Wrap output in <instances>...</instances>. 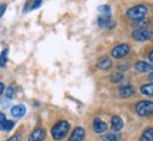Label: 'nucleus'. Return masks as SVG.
<instances>
[{
  "label": "nucleus",
  "instance_id": "nucleus-1",
  "mask_svg": "<svg viewBox=\"0 0 153 141\" xmlns=\"http://www.w3.org/2000/svg\"><path fill=\"white\" fill-rule=\"evenodd\" d=\"M70 131V123L68 121H58L57 124L51 129V134L54 137V140H62L67 136V133Z\"/></svg>",
  "mask_w": 153,
  "mask_h": 141
},
{
  "label": "nucleus",
  "instance_id": "nucleus-2",
  "mask_svg": "<svg viewBox=\"0 0 153 141\" xmlns=\"http://www.w3.org/2000/svg\"><path fill=\"white\" fill-rule=\"evenodd\" d=\"M148 14V7L146 6H135V7H132V9H129L128 10V13H126V16L129 17L131 20H140V18H145V16Z\"/></svg>",
  "mask_w": 153,
  "mask_h": 141
},
{
  "label": "nucleus",
  "instance_id": "nucleus-3",
  "mask_svg": "<svg viewBox=\"0 0 153 141\" xmlns=\"http://www.w3.org/2000/svg\"><path fill=\"white\" fill-rule=\"evenodd\" d=\"M99 11H101V14H99V18H98V24L101 27H109V24H112V16H111L109 6H102L99 9Z\"/></svg>",
  "mask_w": 153,
  "mask_h": 141
},
{
  "label": "nucleus",
  "instance_id": "nucleus-4",
  "mask_svg": "<svg viewBox=\"0 0 153 141\" xmlns=\"http://www.w3.org/2000/svg\"><path fill=\"white\" fill-rule=\"evenodd\" d=\"M136 112L139 116H150L153 112V103L150 100H142L136 104Z\"/></svg>",
  "mask_w": 153,
  "mask_h": 141
},
{
  "label": "nucleus",
  "instance_id": "nucleus-5",
  "mask_svg": "<svg viewBox=\"0 0 153 141\" xmlns=\"http://www.w3.org/2000/svg\"><path fill=\"white\" fill-rule=\"evenodd\" d=\"M129 45H126V44H120V45H116L114 49H112V57L114 58H123L126 55L129 54Z\"/></svg>",
  "mask_w": 153,
  "mask_h": 141
},
{
  "label": "nucleus",
  "instance_id": "nucleus-6",
  "mask_svg": "<svg viewBox=\"0 0 153 141\" xmlns=\"http://www.w3.org/2000/svg\"><path fill=\"white\" fill-rule=\"evenodd\" d=\"M132 37L135 38L136 41H148V40H150V37H152V33H150L149 30H146V28H139V30H135V31H133Z\"/></svg>",
  "mask_w": 153,
  "mask_h": 141
},
{
  "label": "nucleus",
  "instance_id": "nucleus-7",
  "mask_svg": "<svg viewBox=\"0 0 153 141\" xmlns=\"http://www.w3.org/2000/svg\"><path fill=\"white\" fill-rule=\"evenodd\" d=\"M85 137V131L82 127H76L75 130L72 131L71 137H70V141H82Z\"/></svg>",
  "mask_w": 153,
  "mask_h": 141
},
{
  "label": "nucleus",
  "instance_id": "nucleus-8",
  "mask_svg": "<svg viewBox=\"0 0 153 141\" xmlns=\"http://www.w3.org/2000/svg\"><path fill=\"white\" fill-rule=\"evenodd\" d=\"M135 93V87L131 86V85H125V86H122L119 89V96L120 98H131L132 95Z\"/></svg>",
  "mask_w": 153,
  "mask_h": 141
},
{
  "label": "nucleus",
  "instance_id": "nucleus-9",
  "mask_svg": "<svg viewBox=\"0 0 153 141\" xmlns=\"http://www.w3.org/2000/svg\"><path fill=\"white\" fill-rule=\"evenodd\" d=\"M98 68L101 70H108L112 68V59L108 58V57H102L101 59L98 61Z\"/></svg>",
  "mask_w": 153,
  "mask_h": 141
},
{
  "label": "nucleus",
  "instance_id": "nucleus-10",
  "mask_svg": "<svg viewBox=\"0 0 153 141\" xmlns=\"http://www.w3.org/2000/svg\"><path fill=\"white\" fill-rule=\"evenodd\" d=\"M45 138V131L43 129H37L31 133V136L28 138V141H43Z\"/></svg>",
  "mask_w": 153,
  "mask_h": 141
},
{
  "label": "nucleus",
  "instance_id": "nucleus-11",
  "mask_svg": "<svg viewBox=\"0 0 153 141\" xmlns=\"http://www.w3.org/2000/svg\"><path fill=\"white\" fill-rule=\"evenodd\" d=\"M111 127H112V130L115 131H119L122 130V127H123V120L120 119L119 116H114L112 119H111Z\"/></svg>",
  "mask_w": 153,
  "mask_h": 141
},
{
  "label": "nucleus",
  "instance_id": "nucleus-12",
  "mask_svg": "<svg viewBox=\"0 0 153 141\" xmlns=\"http://www.w3.org/2000/svg\"><path fill=\"white\" fill-rule=\"evenodd\" d=\"M108 129V126L105 124L104 121H101L99 119H95L94 121V131L97 133V134H101V133H105Z\"/></svg>",
  "mask_w": 153,
  "mask_h": 141
},
{
  "label": "nucleus",
  "instance_id": "nucleus-13",
  "mask_svg": "<svg viewBox=\"0 0 153 141\" xmlns=\"http://www.w3.org/2000/svg\"><path fill=\"white\" fill-rule=\"evenodd\" d=\"M11 114L14 117H23L26 114V107L23 104H17V106H14V107L11 109Z\"/></svg>",
  "mask_w": 153,
  "mask_h": 141
},
{
  "label": "nucleus",
  "instance_id": "nucleus-14",
  "mask_svg": "<svg viewBox=\"0 0 153 141\" xmlns=\"http://www.w3.org/2000/svg\"><path fill=\"white\" fill-rule=\"evenodd\" d=\"M135 68H136L137 72H149V70H152V65L146 64V62H137Z\"/></svg>",
  "mask_w": 153,
  "mask_h": 141
},
{
  "label": "nucleus",
  "instance_id": "nucleus-15",
  "mask_svg": "<svg viewBox=\"0 0 153 141\" xmlns=\"http://www.w3.org/2000/svg\"><path fill=\"white\" fill-rule=\"evenodd\" d=\"M140 92L143 93V95H148V96H152L153 95V85L149 82L148 85H143L142 87H140Z\"/></svg>",
  "mask_w": 153,
  "mask_h": 141
},
{
  "label": "nucleus",
  "instance_id": "nucleus-16",
  "mask_svg": "<svg viewBox=\"0 0 153 141\" xmlns=\"http://www.w3.org/2000/svg\"><path fill=\"white\" fill-rule=\"evenodd\" d=\"M149 23H148V20H145V18H140V20H135V21L132 23V26L133 27H136L137 30L139 28H146V26H148Z\"/></svg>",
  "mask_w": 153,
  "mask_h": 141
},
{
  "label": "nucleus",
  "instance_id": "nucleus-17",
  "mask_svg": "<svg viewBox=\"0 0 153 141\" xmlns=\"http://www.w3.org/2000/svg\"><path fill=\"white\" fill-rule=\"evenodd\" d=\"M140 140L142 141H153V130L152 129H148V130L145 131Z\"/></svg>",
  "mask_w": 153,
  "mask_h": 141
},
{
  "label": "nucleus",
  "instance_id": "nucleus-18",
  "mask_svg": "<svg viewBox=\"0 0 153 141\" xmlns=\"http://www.w3.org/2000/svg\"><path fill=\"white\" fill-rule=\"evenodd\" d=\"M13 126H14V123H13V121H3V123H0V130L10 131L11 129H13Z\"/></svg>",
  "mask_w": 153,
  "mask_h": 141
},
{
  "label": "nucleus",
  "instance_id": "nucleus-19",
  "mask_svg": "<svg viewBox=\"0 0 153 141\" xmlns=\"http://www.w3.org/2000/svg\"><path fill=\"white\" fill-rule=\"evenodd\" d=\"M123 81V73L122 72H118V73H114V75L111 76V82H114V83H118V82Z\"/></svg>",
  "mask_w": 153,
  "mask_h": 141
},
{
  "label": "nucleus",
  "instance_id": "nucleus-20",
  "mask_svg": "<svg viewBox=\"0 0 153 141\" xmlns=\"http://www.w3.org/2000/svg\"><path fill=\"white\" fill-rule=\"evenodd\" d=\"M7 49H4L3 52H1V55H0V66H6V61H7Z\"/></svg>",
  "mask_w": 153,
  "mask_h": 141
},
{
  "label": "nucleus",
  "instance_id": "nucleus-21",
  "mask_svg": "<svg viewBox=\"0 0 153 141\" xmlns=\"http://www.w3.org/2000/svg\"><path fill=\"white\" fill-rule=\"evenodd\" d=\"M118 140H119V137L116 134H106L104 137V141H118Z\"/></svg>",
  "mask_w": 153,
  "mask_h": 141
},
{
  "label": "nucleus",
  "instance_id": "nucleus-22",
  "mask_svg": "<svg viewBox=\"0 0 153 141\" xmlns=\"http://www.w3.org/2000/svg\"><path fill=\"white\" fill-rule=\"evenodd\" d=\"M6 96H7L9 99H11L13 96H14V90H13V87H9V89H7V92H6Z\"/></svg>",
  "mask_w": 153,
  "mask_h": 141
},
{
  "label": "nucleus",
  "instance_id": "nucleus-23",
  "mask_svg": "<svg viewBox=\"0 0 153 141\" xmlns=\"http://www.w3.org/2000/svg\"><path fill=\"white\" fill-rule=\"evenodd\" d=\"M6 9H7V6H6V4H0V18H1V16L4 14Z\"/></svg>",
  "mask_w": 153,
  "mask_h": 141
},
{
  "label": "nucleus",
  "instance_id": "nucleus-24",
  "mask_svg": "<svg viewBox=\"0 0 153 141\" xmlns=\"http://www.w3.org/2000/svg\"><path fill=\"white\" fill-rule=\"evenodd\" d=\"M41 4V0H37L36 3H31V6H30V9H37L38 6Z\"/></svg>",
  "mask_w": 153,
  "mask_h": 141
},
{
  "label": "nucleus",
  "instance_id": "nucleus-25",
  "mask_svg": "<svg viewBox=\"0 0 153 141\" xmlns=\"http://www.w3.org/2000/svg\"><path fill=\"white\" fill-rule=\"evenodd\" d=\"M19 140H20V134H16V136H13L10 140H7V141H19Z\"/></svg>",
  "mask_w": 153,
  "mask_h": 141
},
{
  "label": "nucleus",
  "instance_id": "nucleus-26",
  "mask_svg": "<svg viewBox=\"0 0 153 141\" xmlns=\"http://www.w3.org/2000/svg\"><path fill=\"white\" fill-rule=\"evenodd\" d=\"M3 121H6V116L3 113H0V123H3Z\"/></svg>",
  "mask_w": 153,
  "mask_h": 141
},
{
  "label": "nucleus",
  "instance_id": "nucleus-27",
  "mask_svg": "<svg viewBox=\"0 0 153 141\" xmlns=\"http://www.w3.org/2000/svg\"><path fill=\"white\" fill-rule=\"evenodd\" d=\"M3 92H4V85H3V83H0V95H1Z\"/></svg>",
  "mask_w": 153,
  "mask_h": 141
},
{
  "label": "nucleus",
  "instance_id": "nucleus-28",
  "mask_svg": "<svg viewBox=\"0 0 153 141\" xmlns=\"http://www.w3.org/2000/svg\"><path fill=\"white\" fill-rule=\"evenodd\" d=\"M149 61H150V62H152V61H153V54H152V52L149 54Z\"/></svg>",
  "mask_w": 153,
  "mask_h": 141
}]
</instances>
